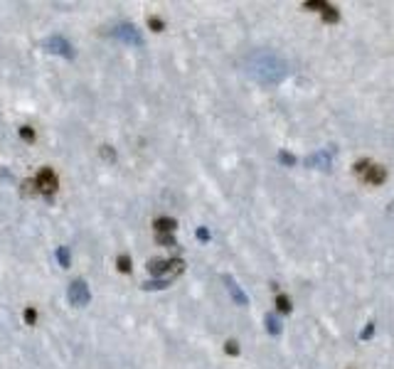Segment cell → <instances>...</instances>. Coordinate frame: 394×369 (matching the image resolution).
<instances>
[{"instance_id":"cell-15","label":"cell","mask_w":394,"mask_h":369,"mask_svg":"<svg viewBox=\"0 0 394 369\" xmlns=\"http://www.w3.org/2000/svg\"><path fill=\"white\" fill-rule=\"evenodd\" d=\"M276 308H279V313H291V300H288V298H286V295H276Z\"/></svg>"},{"instance_id":"cell-18","label":"cell","mask_w":394,"mask_h":369,"mask_svg":"<svg viewBox=\"0 0 394 369\" xmlns=\"http://www.w3.org/2000/svg\"><path fill=\"white\" fill-rule=\"evenodd\" d=\"M279 163H281V165H296V155L281 150V153H279Z\"/></svg>"},{"instance_id":"cell-23","label":"cell","mask_w":394,"mask_h":369,"mask_svg":"<svg viewBox=\"0 0 394 369\" xmlns=\"http://www.w3.org/2000/svg\"><path fill=\"white\" fill-rule=\"evenodd\" d=\"M225 352L227 354H232V357H237V354H239V345H237L234 340H229V342L225 345Z\"/></svg>"},{"instance_id":"cell-16","label":"cell","mask_w":394,"mask_h":369,"mask_svg":"<svg viewBox=\"0 0 394 369\" xmlns=\"http://www.w3.org/2000/svg\"><path fill=\"white\" fill-rule=\"evenodd\" d=\"M20 138L27 141V143H35V130H32V126H22L20 128Z\"/></svg>"},{"instance_id":"cell-5","label":"cell","mask_w":394,"mask_h":369,"mask_svg":"<svg viewBox=\"0 0 394 369\" xmlns=\"http://www.w3.org/2000/svg\"><path fill=\"white\" fill-rule=\"evenodd\" d=\"M113 35L118 37L121 42H126V44H133V47H141V44H143V37H141V32L133 27L131 22H126V25H118V27L113 30Z\"/></svg>"},{"instance_id":"cell-14","label":"cell","mask_w":394,"mask_h":369,"mask_svg":"<svg viewBox=\"0 0 394 369\" xmlns=\"http://www.w3.org/2000/svg\"><path fill=\"white\" fill-rule=\"evenodd\" d=\"M116 268L121 271V273H131V256H126V254H121V256L116 258Z\"/></svg>"},{"instance_id":"cell-1","label":"cell","mask_w":394,"mask_h":369,"mask_svg":"<svg viewBox=\"0 0 394 369\" xmlns=\"http://www.w3.org/2000/svg\"><path fill=\"white\" fill-rule=\"evenodd\" d=\"M288 72H291L288 62L279 52H271V50H259V52L249 55V59H246V74L261 86L281 84L288 76Z\"/></svg>"},{"instance_id":"cell-22","label":"cell","mask_w":394,"mask_h":369,"mask_svg":"<svg viewBox=\"0 0 394 369\" xmlns=\"http://www.w3.org/2000/svg\"><path fill=\"white\" fill-rule=\"evenodd\" d=\"M25 322H27V325H35V322H37V310H35V308H27V310H25Z\"/></svg>"},{"instance_id":"cell-20","label":"cell","mask_w":394,"mask_h":369,"mask_svg":"<svg viewBox=\"0 0 394 369\" xmlns=\"http://www.w3.org/2000/svg\"><path fill=\"white\" fill-rule=\"evenodd\" d=\"M148 27L153 30V32H163V27H165V25H163V20H160V18H155V15H153V18H148Z\"/></svg>"},{"instance_id":"cell-19","label":"cell","mask_w":394,"mask_h":369,"mask_svg":"<svg viewBox=\"0 0 394 369\" xmlns=\"http://www.w3.org/2000/svg\"><path fill=\"white\" fill-rule=\"evenodd\" d=\"M155 241L163 246H175V237L172 234H155Z\"/></svg>"},{"instance_id":"cell-6","label":"cell","mask_w":394,"mask_h":369,"mask_svg":"<svg viewBox=\"0 0 394 369\" xmlns=\"http://www.w3.org/2000/svg\"><path fill=\"white\" fill-rule=\"evenodd\" d=\"M330 165H333V158H330V153H328V150H318V153H313V155H308V158H305V167L330 170Z\"/></svg>"},{"instance_id":"cell-24","label":"cell","mask_w":394,"mask_h":369,"mask_svg":"<svg viewBox=\"0 0 394 369\" xmlns=\"http://www.w3.org/2000/svg\"><path fill=\"white\" fill-rule=\"evenodd\" d=\"M370 165H372L370 160H360V163H357V165H355V172H357V175H360V177H362V175L367 172V167H370Z\"/></svg>"},{"instance_id":"cell-4","label":"cell","mask_w":394,"mask_h":369,"mask_svg":"<svg viewBox=\"0 0 394 369\" xmlns=\"http://www.w3.org/2000/svg\"><path fill=\"white\" fill-rule=\"evenodd\" d=\"M42 47L47 50V52H52V55H62V57H74V50H72V44L64 39L62 35H52V37H47L45 42H42Z\"/></svg>"},{"instance_id":"cell-8","label":"cell","mask_w":394,"mask_h":369,"mask_svg":"<svg viewBox=\"0 0 394 369\" xmlns=\"http://www.w3.org/2000/svg\"><path fill=\"white\" fill-rule=\"evenodd\" d=\"M362 180L367 184H382L384 180H387V170L382 165H370L367 167V172L362 175Z\"/></svg>"},{"instance_id":"cell-11","label":"cell","mask_w":394,"mask_h":369,"mask_svg":"<svg viewBox=\"0 0 394 369\" xmlns=\"http://www.w3.org/2000/svg\"><path fill=\"white\" fill-rule=\"evenodd\" d=\"M57 261H59L62 268H69V266H72V254H69L67 246H59V249H57Z\"/></svg>"},{"instance_id":"cell-27","label":"cell","mask_w":394,"mask_h":369,"mask_svg":"<svg viewBox=\"0 0 394 369\" xmlns=\"http://www.w3.org/2000/svg\"><path fill=\"white\" fill-rule=\"evenodd\" d=\"M197 239H200V241H209V232H207L205 226H200V229H197Z\"/></svg>"},{"instance_id":"cell-28","label":"cell","mask_w":394,"mask_h":369,"mask_svg":"<svg viewBox=\"0 0 394 369\" xmlns=\"http://www.w3.org/2000/svg\"><path fill=\"white\" fill-rule=\"evenodd\" d=\"M0 177H5V180H13V175H10L8 170H0Z\"/></svg>"},{"instance_id":"cell-3","label":"cell","mask_w":394,"mask_h":369,"mask_svg":"<svg viewBox=\"0 0 394 369\" xmlns=\"http://www.w3.org/2000/svg\"><path fill=\"white\" fill-rule=\"evenodd\" d=\"M35 184H37V192H45V195H55L59 190V177L52 167H42L35 177Z\"/></svg>"},{"instance_id":"cell-25","label":"cell","mask_w":394,"mask_h":369,"mask_svg":"<svg viewBox=\"0 0 394 369\" xmlns=\"http://www.w3.org/2000/svg\"><path fill=\"white\" fill-rule=\"evenodd\" d=\"M35 187H37V184H35V180H25V182H22V192H27V195H35V192H37Z\"/></svg>"},{"instance_id":"cell-7","label":"cell","mask_w":394,"mask_h":369,"mask_svg":"<svg viewBox=\"0 0 394 369\" xmlns=\"http://www.w3.org/2000/svg\"><path fill=\"white\" fill-rule=\"evenodd\" d=\"M222 281H225L227 291H229V295H232V300H234L237 305H242V308H244V305H249V298L244 295V291L239 288V283H237L234 278H232V276H222Z\"/></svg>"},{"instance_id":"cell-2","label":"cell","mask_w":394,"mask_h":369,"mask_svg":"<svg viewBox=\"0 0 394 369\" xmlns=\"http://www.w3.org/2000/svg\"><path fill=\"white\" fill-rule=\"evenodd\" d=\"M67 298H69V303H72L74 308H84V305L92 300L89 286H86L81 278H76V281L69 283V288H67Z\"/></svg>"},{"instance_id":"cell-21","label":"cell","mask_w":394,"mask_h":369,"mask_svg":"<svg viewBox=\"0 0 394 369\" xmlns=\"http://www.w3.org/2000/svg\"><path fill=\"white\" fill-rule=\"evenodd\" d=\"M325 5H328V3H323V0H308V3H303L305 10H320V13H323Z\"/></svg>"},{"instance_id":"cell-9","label":"cell","mask_w":394,"mask_h":369,"mask_svg":"<svg viewBox=\"0 0 394 369\" xmlns=\"http://www.w3.org/2000/svg\"><path fill=\"white\" fill-rule=\"evenodd\" d=\"M153 226H155V234H172L178 229V221L172 217H158L153 221Z\"/></svg>"},{"instance_id":"cell-12","label":"cell","mask_w":394,"mask_h":369,"mask_svg":"<svg viewBox=\"0 0 394 369\" xmlns=\"http://www.w3.org/2000/svg\"><path fill=\"white\" fill-rule=\"evenodd\" d=\"M323 20H325V22H330V25H333V22H338V20H340V13H338V8L328 3V5L323 8Z\"/></svg>"},{"instance_id":"cell-10","label":"cell","mask_w":394,"mask_h":369,"mask_svg":"<svg viewBox=\"0 0 394 369\" xmlns=\"http://www.w3.org/2000/svg\"><path fill=\"white\" fill-rule=\"evenodd\" d=\"M264 322H266V332H269V335H274V337H276V335H281V322H279V317H276V315H266V320H264Z\"/></svg>"},{"instance_id":"cell-17","label":"cell","mask_w":394,"mask_h":369,"mask_svg":"<svg viewBox=\"0 0 394 369\" xmlns=\"http://www.w3.org/2000/svg\"><path fill=\"white\" fill-rule=\"evenodd\" d=\"M99 153H101V158H104V160H109V163H116V153H113L111 146H101V150H99Z\"/></svg>"},{"instance_id":"cell-26","label":"cell","mask_w":394,"mask_h":369,"mask_svg":"<svg viewBox=\"0 0 394 369\" xmlns=\"http://www.w3.org/2000/svg\"><path fill=\"white\" fill-rule=\"evenodd\" d=\"M372 335H375V325H372V322H367V328L360 332V340H370Z\"/></svg>"},{"instance_id":"cell-13","label":"cell","mask_w":394,"mask_h":369,"mask_svg":"<svg viewBox=\"0 0 394 369\" xmlns=\"http://www.w3.org/2000/svg\"><path fill=\"white\" fill-rule=\"evenodd\" d=\"M170 281H165V278H158V281H146L141 288L143 291H160V288H168Z\"/></svg>"}]
</instances>
